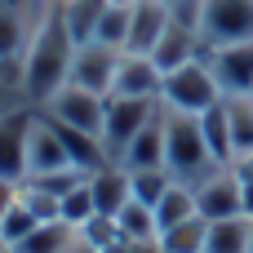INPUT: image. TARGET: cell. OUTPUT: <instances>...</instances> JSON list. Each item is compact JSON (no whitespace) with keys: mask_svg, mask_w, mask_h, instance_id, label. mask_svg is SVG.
<instances>
[{"mask_svg":"<svg viewBox=\"0 0 253 253\" xmlns=\"http://www.w3.org/2000/svg\"><path fill=\"white\" fill-rule=\"evenodd\" d=\"M76 36L62 18V9H49L44 22L31 31V44L22 53V93L27 102L44 107L62 84H71V62H76Z\"/></svg>","mask_w":253,"mask_h":253,"instance_id":"1","label":"cell"},{"mask_svg":"<svg viewBox=\"0 0 253 253\" xmlns=\"http://www.w3.org/2000/svg\"><path fill=\"white\" fill-rule=\"evenodd\" d=\"M165 169L178 178V182H200L205 173L218 169L209 142H205V129H200V116H187V111H169L165 107Z\"/></svg>","mask_w":253,"mask_h":253,"instance_id":"2","label":"cell"},{"mask_svg":"<svg viewBox=\"0 0 253 253\" xmlns=\"http://www.w3.org/2000/svg\"><path fill=\"white\" fill-rule=\"evenodd\" d=\"M160 102L169 111H187V116H205L213 102H222V84H218L209 58H196V62L169 71L165 89H160Z\"/></svg>","mask_w":253,"mask_h":253,"instance_id":"3","label":"cell"},{"mask_svg":"<svg viewBox=\"0 0 253 253\" xmlns=\"http://www.w3.org/2000/svg\"><path fill=\"white\" fill-rule=\"evenodd\" d=\"M196 27H200L205 49L253 40V0H200Z\"/></svg>","mask_w":253,"mask_h":253,"instance_id":"4","label":"cell"},{"mask_svg":"<svg viewBox=\"0 0 253 253\" xmlns=\"http://www.w3.org/2000/svg\"><path fill=\"white\" fill-rule=\"evenodd\" d=\"M160 111V98H120V93H111L107 98V120H102V147H107V156L120 165V156H125V147L138 138V129L151 120Z\"/></svg>","mask_w":253,"mask_h":253,"instance_id":"5","label":"cell"},{"mask_svg":"<svg viewBox=\"0 0 253 253\" xmlns=\"http://www.w3.org/2000/svg\"><path fill=\"white\" fill-rule=\"evenodd\" d=\"M36 111H40L36 102L0 111V178H13V182L27 178V142H31Z\"/></svg>","mask_w":253,"mask_h":253,"instance_id":"6","label":"cell"},{"mask_svg":"<svg viewBox=\"0 0 253 253\" xmlns=\"http://www.w3.org/2000/svg\"><path fill=\"white\" fill-rule=\"evenodd\" d=\"M196 205H200V218H209V222L240 218L245 213V182L236 178L231 165H218L213 173H205L196 182Z\"/></svg>","mask_w":253,"mask_h":253,"instance_id":"7","label":"cell"},{"mask_svg":"<svg viewBox=\"0 0 253 253\" xmlns=\"http://www.w3.org/2000/svg\"><path fill=\"white\" fill-rule=\"evenodd\" d=\"M44 116L62 120V125H76V129H89L102 138V120H107V98L93 93V89H80V84H62L44 107Z\"/></svg>","mask_w":253,"mask_h":253,"instance_id":"8","label":"cell"},{"mask_svg":"<svg viewBox=\"0 0 253 253\" xmlns=\"http://www.w3.org/2000/svg\"><path fill=\"white\" fill-rule=\"evenodd\" d=\"M120 53H125V49H111V44H98V40H84V44H76L71 84H80V89H93V93L111 98V89H116V67H120Z\"/></svg>","mask_w":253,"mask_h":253,"instance_id":"9","label":"cell"},{"mask_svg":"<svg viewBox=\"0 0 253 253\" xmlns=\"http://www.w3.org/2000/svg\"><path fill=\"white\" fill-rule=\"evenodd\" d=\"M205 58H209V67L222 84V98H249L253 93V40L205 49Z\"/></svg>","mask_w":253,"mask_h":253,"instance_id":"10","label":"cell"},{"mask_svg":"<svg viewBox=\"0 0 253 253\" xmlns=\"http://www.w3.org/2000/svg\"><path fill=\"white\" fill-rule=\"evenodd\" d=\"M151 58H156V67H160L165 76H169V71H178V67H187V62H196V58H205L200 27L173 13V22L165 27V36H160V44L151 49Z\"/></svg>","mask_w":253,"mask_h":253,"instance_id":"11","label":"cell"},{"mask_svg":"<svg viewBox=\"0 0 253 253\" xmlns=\"http://www.w3.org/2000/svg\"><path fill=\"white\" fill-rule=\"evenodd\" d=\"M58 169H76L58 129L49 125L44 111H36V125H31V142H27V178H40V173H58Z\"/></svg>","mask_w":253,"mask_h":253,"instance_id":"12","label":"cell"},{"mask_svg":"<svg viewBox=\"0 0 253 253\" xmlns=\"http://www.w3.org/2000/svg\"><path fill=\"white\" fill-rule=\"evenodd\" d=\"M165 89V71L156 67L151 53H120V67H116V89L120 98H160Z\"/></svg>","mask_w":253,"mask_h":253,"instance_id":"13","label":"cell"},{"mask_svg":"<svg viewBox=\"0 0 253 253\" xmlns=\"http://www.w3.org/2000/svg\"><path fill=\"white\" fill-rule=\"evenodd\" d=\"M173 22V4L169 0H138L129 9V53H151L165 36V27Z\"/></svg>","mask_w":253,"mask_h":253,"instance_id":"14","label":"cell"},{"mask_svg":"<svg viewBox=\"0 0 253 253\" xmlns=\"http://www.w3.org/2000/svg\"><path fill=\"white\" fill-rule=\"evenodd\" d=\"M89 191H93V205H98V213L116 218V213H120V209L133 200L129 169H125V165H116V160H107L102 169H93V173H89Z\"/></svg>","mask_w":253,"mask_h":253,"instance_id":"15","label":"cell"},{"mask_svg":"<svg viewBox=\"0 0 253 253\" xmlns=\"http://www.w3.org/2000/svg\"><path fill=\"white\" fill-rule=\"evenodd\" d=\"M120 165H125L129 173H133V169H165V102H160V111L138 129V138L125 147Z\"/></svg>","mask_w":253,"mask_h":253,"instance_id":"16","label":"cell"},{"mask_svg":"<svg viewBox=\"0 0 253 253\" xmlns=\"http://www.w3.org/2000/svg\"><path fill=\"white\" fill-rule=\"evenodd\" d=\"M200 213V205H196V187L191 182H169V191L160 196V205H156V222H160V231H169V227H178V222H187V218H196Z\"/></svg>","mask_w":253,"mask_h":253,"instance_id":"17","label":"cell"},{"mask_svg":"<svg viewBox=\"0 0 253 253\" xmlns=\"http://www.w3.org/2000/svg\"><path fill=\"white\" fill-rule=\"evenodd\" d=\"M76 227L71 222H62V218H53V222H36V231L27 236V240H18L13 249L18 253H67L76 245Z\"/></svg>","mask_w":253,"mask_h":253,"instance_id":"18","label":"cell"},{"mask_svg":"<svg viewBox=\"0 0 253 253\" xmlns=\"http://www.w3.org/2000/svg\"><path fill=\"white\" fill-rule=\"evenodd\" d=\"M249 236H253V218H222V222H209V245L205 253H249Z\"/></svg>","mask_w":253,"mask_h":253,"instance_id":"19","label":"cell"},{"mask_svg":"<svg viewBox=\"0 0 253 253\" xmlns=\"http://www.w3.org/2000/svg\"><path fill=\"white\" fill-rule=\"evenodd\" d=\"M200 129H205V142H209V151H213V160L218 165H231L236 160V147H231V120H227V98L222 102H213L205 116H200Z\"/></svg>","mask_w":253,"mask_h":253,"instance_id":"20","label":"cell"},{"mask_svg":"<svg viewBox=\"0 0 253 253\" xmlns=\"http://www.w3.org/2000/svg\"><path fill=\"white\" fill-rule=\"evenodd\" d=\"M209 245V218H187L169 231H160V253H205Z\"/></svg>","mask_w":253,"mask_h":253,"instance_id":"21","label":"cell"},{"mask_svg":"<svg viewBox=\"0 0 253 253\" xmlns=\"http://www.w3.org/2000/svg\"><path fill=\"white\" fill-rule=\"evenodd\" d=\"M89 40L111 44V49H125V44H129V9L107 0L102 13H98V22H93V36H89Z\"/></svg>","mask_w":253,"mask_h":253,"instance_id":"22","label":"cell"},{"mask_svg":"<svg viewBox=\"0 0 253 253\" xmlns=\"http://www.w3.org/2000/svg\"><path fill=\"white\" fill-rule=\"evenodd\" d=\"M116 222H120V231H125V236H133V240H160L156 209H151V205H142V200H129V205L116 213Z\"/></svg>","mask_w":253,"mask_h":253,"instance_id":"23","label":"cell"},{"mask_svg":"<svg viewBox=\"0 0 253 253\" xmlns=\"http://www.w3.org/2000/svg\"><path fill=\"white\" fill-rule=\"evenodd\" d=\"M227 120H231V147L236 156L253 151V93L249 98H227Z\"/></svg>","mask_w":253,"mask_h":253,"instance_id":"24","label":"cell"},{"mask_svg":"<svg viewBox=\"0 0 253 253\" xmlns=\"http://www.w3.org/2000/svg\"><path fill=\"white\" fill-rule=\"evenodd\" d=\"M129 182H133V200H142V205H160V196L169 191V182H173V173L169 169H133L129 173Z\"/></svg>","mask_w":253,"mask_h":253,"instance_id":"25","label":"cell"},{"mask_svg":"<svg viewBox=\"0 0 253 253\" xmlns=\"http://www.w3.org/2000/svg\"><path fill=\"white\" fill-rule=\"evenodd\" d=\"M93 213H98V205H93V191H89V178H84L80 187H71V191L62 196V222H71V227L80 231Z\"/></svg>","mask_w":253,"mask_h":253,"instance_id":"26","label":"cell"},{"mask_svg":"<svg viewBox=\"0 0 253 253\" xmlns=\"http://www.w3.org/2000/svg\"><path fill=\"white\" fill-rule=\"evenodd\" d=\"M36 222H40V218H36V213H31V209H27L22 200H18L13 209H4V213H0V240H4V245L13 249L18 240H27V236L36 231Z\"/></svg>","mask_w":253,"mask_h":253,"instance_id":"27","label":"cell"},{"mask_svg":"<svg viewBox=\"0 0 253 253\" xmlns=\"http://www.w3.org/2000/svg\"><path fill=\"white\" fill-rule=\"evenodd\" d=\"M18 53H27V27L13 9H0V62H13Z\"/></svg>","mask_w":253,"mask_h":253,"instance_id":"28","label":"cell"},{"mask_svg":"<svg viewBox=\"0 0 253 253\" xmlns=\"http://www.w3.org/2000/svg\"><path fill=\"white\" fill-rule=\"evenodd\" d=\"M80 236H84V240H89L93 249H102V253L111 249L116 240H125V231H120V222H116V218H107V213H93V218H89V222L80 227Z\"/></svg>","mask_w":253,"mask_h":253,"instance_id":"29","label":"cell"},{"mask_svg":"<svg viewBox=\"0 0 253 253\" xmlns=\"http://www.w3.org/2000/svg\"><path fill=\"white\" fill-rule=\"evenodd\" d=\"M107 253H160V240H133V236H125V240H116Z\"/></svg>","mask_w":253,"mask_h":253,"instance_id":"30","label":"cell"},{"mask_svg":"<svg viewBox=\"0 0 253 253\" xmlns=\"http://www.w3.org/2000/svg\"><path fill=\"white\" fill-rule=\"evenodd\" d=\"M18 196H22V182L0 178V213H4V209H13V205H18Z\"/></svg>","mask_w":253,"mask_h":253,"instance_id":"31","label":"cell"},{"mask_svg":"<svg viewBox=\"0 0 253 253\" xmlns=\"http://www.w3.org/2000/svg\"><path fill=\"white\" fill-rule=\"evenodd\" d=\"M231 169H236V178H240V182H253V151H249V156H236V160H231Z\"/></svg>","mask_w":253,"mask_h":253,"instance_id":"32","label":"cell"},{"mask_svg":"<svg viewBox=\"0 0 253 253\" xmlns=\"http://www.w3.org/2000/svg\"><path fill=\"white\" fill-rule=\"evenodd\" d=\"M67 253H102V249H93V245H89L84 236H76V245H71V249H67Z\"/></svg>","mask_w":253,"mask_h":253,"instance_id":"33","label":"cell"},{"mask_svg":"<svg viewBox=\"0 0 253 253\" xmlns=\"http://www.w3.org/2000/svg\"><path fill=\"white\" fill-rule=\"evenodd\" d=\"M111 4H125V9H133V4H138V0H111Z\"/></svg>","mask_w":253,"mask_h":253,"instance_id":"34","label":"cell"},{"mask_svg":"<svg viewBox=\"0 0 253 253\" xmlns=\"http://www.w3.org/2000/svg\"><path fill=\"white\" fill-rule=\"evenodd\" d=\"M169 4H191V0H169Z\"/></svg>","mask_w":253,"mask_h":253,"instance_id":"35","label":"cell"},{"mask_svg":"<svg viewBox=\"0 0 253 253\" xmlns=\"http://www.w3.org/2000/svg\"><path fill=\"white\" fill-rule=\"evenodd\" d=\"M4 249H9V245H4V240H0V253H4Z\"/></svg>","mask_w":253,"mask_h":253,"instance_id":"36","label":"cell"},{"mask_svg":"<svg viewBox=\"0 0 253 253\" xmlns=\"http://www.w3.org/2000/svg\"><path fill=\"white\" fill-rule=\"evenodd\" d=\"M249 253H253V236H249Z\"/></svg>","mask_w":253,"mask_h":253,"instance_id":"37","label":"cell"},{"mask_svg":"<svg viewBox=\"0 0 253 253\" xmlns=\"http://www.w3.org/2000/svg\"><path fill=\"white\" fill-rule=\"evenodd\" d=\"M4 253H18V249H4Z\"/></svg>","mask_w":253,"mask_h":253,"instance_id":"38","label":"cell"}]
</instances>
